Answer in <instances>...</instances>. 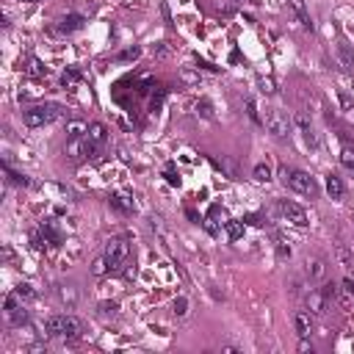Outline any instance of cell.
I'll use <instances>...</instances> for the list:
<instances>
[{"mask_svg": "<svg viewBox=\"0 0 354 354\" xmlns=\"http://www.w3.org/2000/svg\"><path fill=\"white\" fill-rule=\"evenodd\" d=\"M296 125H299V130H302V133H310V119L304 117V114H299V117H296Z\"/></svg>", "mask_w": 354, "mask_h": 354, "instance_id": "cell-29", "label": "cell"}, {"mask_svg": "<svg viewBox=\"0 0 354 354\" xmlns=\"http://www.w3.org/2000/svg\"><path fill=\"white\" fill-rule=\"evenodd\" d=\"M266 130H269L271 136H277V139H285L291 130V122L288 117H285L282 111H266V119H263Z\"/></svg>", "mask_w": 354, "mask_h": 354, "instance_id": "cell-4", "label": "cell"}, {"mask_svg": "<svg viewBox=\"0 0 354 354\" xmlns=\"http://www.w3.org/2000/svg\"><path fill=\"white\" fill-rule=\"evenodd\" d=\"M166 180L172 183V186H180V177H177V174L172 172V169H169V172H166Z\"/></svg>", "mask_w": 354, "mask_h": 354, "instance_id": "cell-40", "label": "cell"}, {"mask_svg": "<svg viewBox=\"0 0 354 354\" xmlns=\"http://www.w3.org/2000/svg\"><path fill=\"white\" fill-rule=\"evenodd\" d=\"M247 111H249V117L255 119V122H260V117H257V108H255V100H247Z\"/></svg>", "mask_w": 354, "mask_h": 354, "instance_id": "cell-34", "label": "cell"}, {"mask_svg": "<svg viewBox=\"0 0 354 354\" xmlns=\"http://www.w3.org/2000/svg\"><path fill=\"white\" fill-rule=\"evenodd\" d=\"M105 139H108V130H105V125H103V122H92V125H88V133H86L88 155H94V152H97V149L105 144Z\"/></svg>", "mask_w": 354, "mask_h": 354, "instance_id": "cell-6", "label": "cell"}, {"mask_svg": "<svg viewBox=\"0 0 354 354\" xmlns=\"http://www.w3.org/2000/svg\"><path fill=\"white\" fill-rule=\"evenodd\" d=\"M58 296L64 299L67 304H75V302H78V294H75V288H61V291H58Z\"/></svg>", "mask_w": 354, "mask_h": 354, "instance_id": "cell-25", "label": "cell"}, {"mask_svg": "<svg viewBox=\"0 0 354 354\" xmlns=\"http://www.w3.org/2000/svg\"><path fill=\"white\" fill-rule=\"evenodd\" d=\"M6 174H9V180L14 183V186H28V177L25 174H17V172H11V169H6Z\"/></svg>", "mask_w": 354, "mask_h": 354, "instance_id": "cell-27", "label": "cell"}, {"mask_svg": "<svg viewBox=\"0 0 354 354\" xmlns=\"http://www.w3.org/2000/svg\"><path fill=\"white\" fill-rule=\"evenodd\" d=\"M86 133H88V125L83 119H70L67 122V136H70V139H83Z\"/></svg>", "mask_w": 354, "mask_h": 354, "instance_id": "cell-12", "label": "cell"}, {"mask_svg": "<svg viewBox=\"0 0 354 354\" xmlns=\"http://www.w3.org/2000/svg\"><path fill=\"white\" fill-rule=\"evenodd\" d=\"M340 105H343L346 111H351V108H354V103H351V97H349V94H340Z\"/></svg>", "mask_w": 354, "mask_h": 354, "instance_id": "cell-38", "label": "cell"}, {"mask_svg": "<svg viewBox=\"0 0 354 354\" xmlns=\"http://www.w3.org/2000/svg\"><path fill=\"white\" fill-rule=\"evenodd\" d=\"M174 313H177V316H186V313H188V302H186L183 296L174 302Z\"/></svg>", "mask_w": 354, "mask_h": 354, "instance_id": "cell-28", "label": "cell"}, {"mask_svg": "<svg viewBox=\"0 0 354 354\" xmlns=\"http://www.w3.org/2000/svg\"><path fill=\"white\" fill-rule=\"evenodd\" d=\"M111 208L122 210V213H133V200L127 194H117V196H111Z\"/></svg>", "mask_w": 354, "mask_h": 354, "instance_id": "cell-15", "label": "cell"}, {"mask_svg": "<svg viewBox=\"0 0 354 354\" xmlns=\"http://www.w3.org/2000/svg\"><path fill=\"white\" fill-rule=\"evenodd\" d=\"M338 255H340V263H343L346 269H351V266H354V263H351V257H349V252H346L343 247H338Z\"/></svg>", "mask_w": 354, "mask_h": 354, "instance_id": "cell-30", "label": "cell"}, {"mask_svg": "<svg viewBox=\"0 0 354 354\" xmlns=\"http://www.w3.org/2000/svg\"><path fill=\"white\" fill-rule=\"evenodd\" d=\"M216 11H219V14H224V17H230V14H235V3L233 0H216Z\"/></svg>", "mask_w": 354, "mask_h": 354, "instance_id": "cell-21", "label": "cell"}, {"mask_svg": "<svg viewBox=\"0 0 354 354\" xmlns=\"http://www.w3.org/2000/svg\"><path fill=\"white\" fill-rule=\"evenodd\" d=\"M326 304H329V299L324 296L321 288H316V291H310V294H307V310L313 313V316H324Z\"/></svg>", "mask_w": 354, "mask_h": 354, "instance_id": "cell-8", "label": "cell"}, {"mask_svg": "<svg viewBox=\"0 0 354 354\" xmlns=\"http://www.w3.org/2000/svg\"><path fill=\"white\" fill-rule=\"evenodd\" d=\"M25 3H39V0H25Z\"/></svg>", "mask_w": 354, "mask_h": 354, "instance_id": "cell-43", "label": "cell"}, {"mask_svg": "<svg viewBox=\"0 0 354 354\" xmlns=\"http://www.w3.org/2000/svg\"><path fill=\"white\" fill-rule=\"evenodd\" d=\"M294 326H296V335L299 338H310V332H313V313L310 310H299L294 316Z\"/></svg>", "mask_w": 354, "mask_h": 354, "instance_id": "cell-9", "label": "cell"}, {"mask_svg": "<svg viewBox=\"0 0 354 354\" xmlns=\"http://www.w3.org/2000/svg\"><path fill=\"white\" fill-rule=\"evenodd\" d=\"M263 92L266 94H274V83H271V80H263Z\"/></svg>", "mask_w": 354, "mask_h": 354, "instance_id": "cell-42", "label": "cell"}, {"mask_svg": "<svg viewBox=\"0 0 354 354\" xmlns=\"http://www.w3.org/2000/svg\"><path fill=\"white\" fill-rule=\"evenodd\" d=\"M100 310H103V316H108V313H111V316H114V310H117V304H108V302H103V304H100Z\"/></svg>", "mask_w": 354, "mask_h": 354, "instance_id": "cell-39", "label": "cell"}, {"mask_svg": "<svg viewBox=\"0 0 354 354\" xmlns=\"http://www.w3.org/2000/svg\"><path fill=\"white\" fill-rule=\"evenodd\" d=\"M299 351H302V354H307V351H310V354H313V343H310L307 338H302V343H299Z\"/></svg>", "mask_w": 354, "mask_h": 354, "instance_id": "cell-37", "label": "cell"}, {"mask_svg": "<svg viewBox=\"0 0 354 354\" xmlns=\"http://www.w3.org/2000/svg\"><path fill=\"white\" fill-rule=\"evenodd\" d=\"M280 177H282L285 186L294 188V191H296V194H302V196H316V194H318V183L313 180L307 172H299V169H288V166H282V169H280Z\"/></svg>", "mask_w": 354, "mask_h": 354, "instance_id": "cell-2", "label": "cell"}, {"mask_svg": "<svg viewBox=\"0 0 354 354\" xmlns=\"http://www.w3.org/2000/svg\"><path fill=\"white\" fill-rule=\"evenodd\" d=\"M196 108H202V117H210V114H213V111H210V103H205V100H202Z\"/></svg>", "mask_w": 354, "mask_h": 354, "instance_id": "cell-41", "label": "cell"}, {"mask_svg": "<svg viewBox=\"0 0 354 354\" xmlns=\"http://www.w3.org/2000/svg\"><path fill=\"white\" fill-rule=\"evenodd\" d=\"M227 227V235H230V241H238V238L244 235V224L241 222H227L224 224Z\"/></svg>", "mask_w": 354, "mask_h": 354, "instance_id": "cell-19", "label": "cell"}, {"mask_svg": "<svg viewBox=\"0 0 354 354\" xmlns=\"http://www.w3.org/2000/svg\"><path fill=\"white\" fill-rule=\"evenodd\" d=\"M340 161H343V166L349 169V172H354V149L346 147L343 152H340Z\"/></svg>", "mask_w": 354, "mask_h": 354, "instance_id": "cell-24", "label": "cell"}, {"mask_svg": "<svg viewBox=\"0 0 354 354\" xmlns=\"http://www.w3.org/2000/svg\"><path fill=\"white\" fill-rule=\"evenodd\" d=\"M321 291H324V296H326V299H329V302H332V299H335V296H338V288H335V285H332V282H326V285H324V288H321Z\"/></svg>", "mask_w": 354, "mask_h": 354, "instance_id": "cell-31", "label": "cell"}, {"mask_svg": "<svg viewBox=\"0 0 354 354\" xmlns=\"http://www.w3.org/2000/svg\"><path fill=\"white\" fill-rule=\"evenodd\" d=\"M58 28H61V33L80 31V28H83V17H80V14H67L64 19H61V25H58Z\"/></svg>", "mask_w": 354, "mask_h": 354, "instance_id": "cell-11", "label": "cell"}, {"mask_svg": "<svg viewBox=\"0 0 354 354\" xmlns=\"http://www.w3.org/2000/svg\"><path fill=\"white\" fill-rule=\"evenodd\" d=\"M343 294L354 299V280H351V277H346V280H343Z\"/></svg>", "mask_w": 354, "mask_h": 354, "instance_id": "cell-32", "label": "cell"}, {"mask_svg": "<svg viewBox=\"0 0 354 354\" xmlns=\"http://www.w3.org/2000/svg\"><path fill=\"white\" fill-rule=\"evenodd\" d=\"M61 114H64V108L58 103H42V105H31L28 111L23 114V122L28 127H45L47 122H53L56 117H61Z\"/></svg>", "mask_w": 354, "mask_h": 354, "instance_id": "cell-3", "label": "cell"}, {"mask_svg": "<svg viewBox=\"0 0 354 354\" xmlns=\"http://www.w3.org/2000/svg\"><path fill=\"white\" fill-rule=\"evenodd\" d=\"M277 255H280L282 260H285V257H291V247H285V241H280V244H277Z\"/></svg>", "mask_w": 354, "mask_h": 354, "instance_id": "cell-33", "label": "cell"}, {"mask_svg": "<svg viewBox=\"0 0 354 354\" xmlns=\"http://www.w3.org/2000/svg\"><path fill=\"white\" fill-rule=\"evenodd\" d=\"M244 222H247V224H252V227H260V224H263V222H260V216H257V213H249Z\"/></svg>", "mask_w": 354, "mask_h": 354, "instance_id": "cell-36", "label": "cell"}, {"mask_svg": "<svg viewBox=\"0 0 354 354\" xmlns=\"http://www.w3.org/2000/svg\"><path fill=\"white\" fill-rule=\"evenodd\" d=\"M255 180H260V183L271 180V166H269V163H257V166H255Z\"/></svg>", "mask_w": 354, "mask_h": 354, "instance_id": "cell-22", "label": "cell"}, {"mask_svg": "<svg viewBox=\"0 0 354 354\" xmlns=\"http://www.w3.org/2000/svg\"><path fill=\"white\" fill-rule=\"evenodd\" d=\"M139 53H141V50H139V47H133V50H125V53H122V56H119V58H125V61H130V58H139Z\"/></svg>", "mask_w": 354, "mask_h": 354, "instance_id": "cell-35", "label": "cell"}, {"mask_svg": "<svg viewBox=\"0 0 354 354\" xmlns=\"http://www.w3.org/2000/svg\"><path fill=\"white\" fill-rule=\"evenodd\" d=\"M288 3H291V9L296 11V17L302 19V25H304V28H313L310 14H307V9H304V0H288Z\"/></svg>", "mask_w": 354, "mask_h": 354, "instance_id": "cell-16", "label": "cell"}, {"mask_svg": "<svg viewBox=\"0 0 354 354\" xmlns=\"http://www.w3.org/2000/svg\"><path fill=\"white\" fill-rule=\"evenodd\" d=\"M280 213L291 224H296V227H304V224H307V213H304V208H299L296 202H291V200H282L280 202Z\"/></svg>", "mask_w": 354, "mask_h": 354, "instance_id": "cell-7", "label": "cell"}, {"mask_svg": "<svg viewBox=\"0 0 354 354\" xmlns=\"http://www.w3.org/2000/svg\"><path fill=\"white\" fill-rule=\"evenodd\" d=\"M108 269H111V266H108V260H105V257H100V260H94V266H92V274H105V271Z\"/></svg>", "mask_w": 354, "mask_h": 354, "instance_id": "cell-26", "label": "cell"}, {"mask_svg": "<svg viewBox=\"0 0 354 354\" xmlns=\"http://www.w3.org/2000/svg\"><path fill=\"white\" fill-rule=\"evenodd\" d=\"M127 252H130V247H127V241H111L105 247V260H108V266L111 269H119L122 263H125V257H127Z\"/></svg>", "mask_w": 354, "mask_h": 354, "instance_id": "cell-5", "label": "cell"}, {"mask_svg": "<svg viewBox=\"0 0 354 354\" xmlns=\"http://www.w3.org/2000/svg\"><path fill=\"white\" fill-rule=\"evenodd\" d=\"M9 318H11V324H25V321H28V310H25V307H17V310H11L9 313Z\"/></svg>", "mask_w": 354, "mask_h": 354, "instance_id": "cell-23", "label": "cell"}, {"mask_svg": "<svg viewBox=\"0 0 354 354\" xmlns=\"http://www.w3.org/2000/svg\"><path fill=\"white\" fill-rule=\"evenodd\" d=\"M14 294H17L19 299H23V302H31V299L36 296V291H33L28 282H23V285H17V288H14Z\"/></svg>", "mask_w": 354, "mask_h": 354, "instance_id": "cell-20", "label": "cell"}, {"mask_svg": "<svg viewBox=\"0 0 354 354\" xmlns=\"http://www.w3.org/2000/svg\"><path fill=\"white\" fill-rule=\"evenodd\" d=\"M338 58H340V64H343V70L354 72V50L349 45H338Z\"/></svg>", "mask_w": 354, "mask_h": 354, "instance_id": "cell-14", "label": "cell"}, {"mask_svg": "<svg viewBox=\"0 0 354 354\" xmlns=\"http://www.w3.org/2000/svg\"><path fill=\"white\" fill-rule=\"evenodd\" d=\"M307 274L313 277V280H321V277L326 274V266H324V260H318V257L307 260Z\"/></svg>", "mask_w": 354, "mask_h": 354, "instance_id": "cell-17", "label": "cell"}, {"mask_svg": "<svg viewBox=\"0 0 354 354\" xmlns=\"http://www.w3.org/2000/svg\"><path fill=\"white\" fill-rule=\"evenodd\" d=\"M67 155H70V161H83L88 155V144H86V136L83 139H70V144H67Z\"/></svg>", "mask_w": 354, "mask_h": 354, "instance_id": "cell-10", "label": "cell"}, {"mask_svg": "<svg viewBox=\"0 0 354 354\" xmlns=\"http://www.w3.org/2000/svg\"><path fill=\"white\" fill-rule=\"evenodd\" d=\"M45 332L50 338H83V324L75 316H50L45 321Z\"/></svg>", "mask_w": 354, "mask_h": 354, "instance_id": "cell-1", "label": "cell"}, {"mask_svg": "<svg viewBox=\"0 0 354 354\" xmlns=\"http://www.w3.org/2000/svg\"><path fill=\"white\" fill-rule=\"evenodd\" d=\"M326 191H329L332 200H340V196L346 194V188H343V180H340L338 174H329L326 177Z\"/></svg>", "mask_w": 354, "mask_h": 354, "instance_id": "cell-13", "label": "cell"}, {"mask_svg": "<svg viewBox=\"0 0 354 354\" xmlns=\"http://www.w3.org/2000/svg\"><path fill=\"white\" fill-rule=\"evenodd\" d=\"M213 166H219L222 172H227V177H238V169H235V163L233 161H227V158H213Z\"/></svg>", "mask_w": 354, "mask_h": 354, "instance_id": "cell-18", "label": "cell"}]
</instances>
